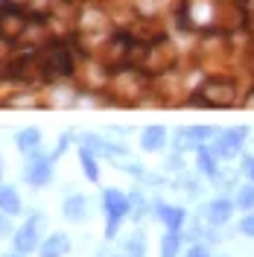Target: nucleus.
<instances>
[{
    "label": "nucleus",
    "mask_w": 254,
    "mask_h": 257,
    "mask_svg": "<svg viewBox=\"0 0 254 257\" xmlns=\"http://www.w3.org/2000/svg\"><path fill=\"white\" fill-rule=\"evenodd\" d=\"M102 213H105V240H114L126 216H132V199L120 187L102 190Z\"/></svg>",
    "instance_id": "f257e3e1"
},
{
    "label": "nucleus",
    "mask_w": 254,
    "mask_h": 257,
    "mask_svg": "<svg viewBox=\"0 0 254 257\" xmlns=\"http://www.w3.org/2000/svg\"><path fill=\"white\" fill-rule=\"evenodd\" d=\"M44 225H47V219H44V213H41V210L27 213L24 225H18V231L9 237V240H12V251H18V254H24V257L32 254V251H38Z\"/></svg>",
    "instance_id": "f03ea898"
},
{
    "label": "nucleus",
    "mask_w": 254,
    "mask_h": 257,
    "mask_svg": "<svg viewBox=\"0 0 254 257\" xmlns=\"http://www.w3.org/2000/svg\"><path fill=\"white\" fill-rule=\"evenodd\" d=\"M53 176H56V158L47 155L44 149H41L38 155L27 158V164H24V181H27L30 187H35V190L47 187L50 181H53Z\"/></svg>",
    "instance_id": "7ed1b4c3"
},
{
    "label": "nucleus",
    "mask_w": 254,
    "mask_h": 257,
    "mask_svg": "<svg viewBox=\"0 0 254 257\" xmlns=\"http://www.w3.org/2000/svg\"><path fill=\"white\" fill-rule=\"evenodd\" d=\"M245 138H248V128L245 126H237V128H228V132H219L216 135V141L210 144V149L216 152V158L219 161H231L242 155V144H245Z\"/></svg>",
    "instance_id": "20e7f679"
},
{
    "label": "nucleus",
    "mask_w": 254,
    "mask_h": 257,
    "mask_svg": "<svg viewBox=\"0 0 254 257\" xmlns=\"http://www.w3.org/2000/svg\"><path fill=\"white\" fill-rule=\"evenodd\" d=\"M216 128L213 126H184L175 132V141H178V152L181 149H199V146H207L210 141H216Z\"/></svg>",
    "instance_id": "39448f33"
},
{
    "label": "nucleus",
    "mask_w": 254,
    "mask_h": 257,
    "mask_svg": "<svg viewBox=\"0 0 254 257\" xmlns=\"http://www.w3.org/2000/svg\"><path fill=\"white\" fill-rule=\"evenodd\" d=\"M234 210H237L234 199H225V196H219V199H213V202H207V205H205V210H202V219H205L210 228H219V225L231 222Z\"/></svg>",
    "instance_id": "423d86ee"
},
{
    "label": "nucleus",
    "mask_w": 254,
    "mask_h": 257,
    "mask_svg": "<svg viewBox=\"0 0 254 257\" xmlns=\"http://www.w3.org/2000/svg\"><path fill=\"white\" fill-rule=\"evenodd\" d=\"M152 213L167 231H181L187 222V210L178 208V205H170V202H152Z\"/></svg>",
    "instance_id": "0eeeda50"
},
{
    "label": "nucleus",
    "mask_w": 254,
    "mask_h": 257,
    "mask_svg": "<svg viewBox=\"0 0 254 257\" xmlns=\"http://www.w3.org/2000/svg\"><path fill=\"white\" fill-rule=\"evenodd\" d=\"M82 146H88L94 155H99V158H123L129 149L123 144H114V141H105L102 135H94V132H88V135H82L79 138Z\"/></svg>",
    "instance_id": "6e6552de"
},
{
    "label": "nucleus",
    "mask_w": 254,
    "mask_h": 257,
    "mask_svg": "<svg viewBox=\"0 0 254 257\" xmlns=\"http://www.w3.org/2000/svg\"><path fill=\"white\" fill-rule=\"evenodd\" d=\"M88 210H91V202H88V196H82V193H70L67 199L62 202V216L67 222H85L88 219Z\"/></svg>",
    "instance_id": "1a4fd4ad"
},
{
    "label": "nucleus",
    "mask_w": 254,
    "mask_h": 257,
    "mask_svg": "<svg viewBox=\"0 0 254 257\" xmlns=\"http://www.w3.org/2000/svg\"><path fill=\"white\" fill-rule=\"evenodd\" d=\"M41 144H44V138H41V132H38L35 126L21 128V132L15 135V146H18V152H21L24 158L38 155V152H41Z\"/></svg>",
    "instance_id": "9d476101"
},
{
    "label": "nucleus",
    "mask_w": 254,
    "mask_h": 257,
    "mask_svg": "<svg viewBox=\"0 0 254 257\" xmlns=\"http://www.w3.org/2000/svg\"><path fill=\"white\" fill-rule=\"evenodd\" d=\"M67 251H70V237L62 234V231L47 234L41 240V245H38V257H64Z\"/></svg>",
    "instance_id": "9b49d317"
},
{
    "label": "nucleus",
    "mask_w": 254,
    "mask_h": 257,
    "mask_svg": "<svg viewBox=\"0 0 254 257\" xmlns=\"http://www.w3.org/2000/svg\"><path fill=\"white\" fill-rule=\"evenodd\" d=\"M196 167H199V173L210 181H216V178L222 176L219 173V158H216V152L210 149V146H199L196 149Z\"/></svg>",
    "instance_id": "f8f14e48"
},
{
    "label": "nucleus",
    "mask_w": 254,
    "mask_h": 257,
    "mask_svg": "<svg viewBox=\"0 0 254 257\" xmlns=\"http://www.w3.org/2000/svg\"><path fill=\"white\" fill-rule=\"evenodd\" d=\"M167 146V128L164 126H146L141 132V149L143 152H161Z\"/></svg>",
    "instance_id": "ddd939ff"
},
{
    "label": "nucleus",
    "mask_w": 254,
    "mask_h": 257,
    "mask_svg": "<svg viewBox=\"0 0 254 257\" xmlns=\"http://www.w3.org/2000/svg\"><path fill=\"white\" fill-rule=\"evenodd\" d=\"M0 210L9 213V216H18V213L24 210V202H21V196H18V187L0 184Z\"/></svg>",
    "instance_id": "4468645a"
},
{
    "label": "nucleus",
    "mask_w": 254,
    "mask_h": 257,
    "mask_svg": "<svg viewBox=\"0 0 254 257\" xmlns=\"http://www.w3.org/2000/svg\"><path fill=\"white\" fill-rule=\"evenodd\" d=\"M149 251V240L143 231H132L129 237H123V254L126 257H146Z\"/></svg>",
    "instance_id": "2eb2a0df"
},
{
    "label": "nucleus",
    "mask_w": 254,
    "mask_h": 257,
    "mask_svg": "<svg viewBox=\"0 0 254 257\" xmlns=\"http://www.w3.org/2000/svg\"><path fill=\"white\" fill-rule=\"evenodd\" d=\"M79 164H82V173H85V178L88 181H99V155H94L88 146L79 144Z\"/></svg>",
    "instance_id": "dca6fc26"
},
{
    "label": "nucleus",
    "mask_w": 254,
    "mask_h": 257,
    "mask_svg": "<svg viewBox=\"0 0 254 257\" xmlns=\"http://www.w3.org/2000/svg\"><path fill=\"white\" fill-rule=\"evenodd\" d=\"M129 199H132V219H135V222H141L143 216L152 210V202L146 199V193H143L141 187H135V190L129 193Z\"/></svg>",
    "instance_id": "f3484780"
},
{
    "label": "nucleus",
    "mask_w": 254,
    "mask_h": 257,
    "mask_svg": "<svg viewBox=\"0 0 254 257\" xmlns=\"http://www.w3.org/2000/svg\"><path fill=\"white\" fill-rule=\"evenodd\" d=\"M181 240H184L181 231H167L161 237V257H178L181 254Z\"/></svg>",
    "instance_id": "a211bd4d"
},
{
    "label": "nucleus",
    "mask_w": 254,
    "mask_h": 257,
    "mask_svg": "<svg viewBox=\"0 0 254 257\" xmlns=\"http://www.w3.org/2000/svg\"><path fill=\"white\" fill-rule=\"evenodd\" d=\"M234 205H237L239 210H254V181L239 187L237 196H234Z\"/></svg>",
    "instance_id": "6ab92c4d"
},
{
    "label": "nucleus",
    "mask_w": 254,
    "mask_h": 257,
    "mask_svg": "<svg viewBox=\"0 0 254 257\" xmlns=\"http://www.w3.org/2000/svg\"><path fill=\"white\" fill-rule=\"evenodd\" d=\"M120 170H123V173H129V176H135V178H141V181H146V176H149V173H146V167H143L141 161H135V164L129 161V164H123Z\"/></svg>",
    "instance_id": "aec40b11"
},
{
    "label": "nucleus",
    "mask_w": 254,
    "mask_h": 257,
    "mask_svg": "<svg viewBox=\"0 0 254 257\" xmlns=\"http://www.w3.org/2000/svg\"><path fill=\"white\" fill-rule=\"evenodd\" d=\"M12 234H15V228H12V216L0 210V240H3V237H12Z\"/></svg>",
    "instance_id": "412c9836"
},
{
    "label": "nucleus",
    "mask_w": 254,
    "mask_h": 257,
    "mask_svg": "<svg viewBox=\"0 0 254 257\" xmlns=\"http://www.w3.org/2000/svg\"><path fill=\"white\" fill-rule=\"evenodd\" d=\"M70 141H73V132H64L62 138H59V146H56V149H53L50 155H53V158H59V155H64V152H67V146H70Z\"/></svg>",
    "instance_id": "4be33fe9"
},
{
    "label": "nucleus",
    "mask_w": 254,
    "mask_h": 257,
    "mask_svg": "<svg viewBox=\"0 0 254 257\" xmlns=\"http://www.w3.org/2000/svg\"><path fill=\"white\" fill-rule=\"evenodd\" d=\"M184 257H213V254H210V248H207L205 242H193Z\"/></svg>",
    "instance_id": "5701e85b"
},
{
    "label": "nucleus",
    "mask_w": 254,
    "mask_h": 257,
    "mask_svg": "<svg viewBox=\"0 0 254 257\" xmlns=\"http://www.w3.org/2000/svg\"><path fill=\"white\" fill-rule=\"evenodd\" d=\"M239 231H242L245 237H254V213H248V216L239 222Z\"/></svg>",
    "instance_id": "b1692460"
},
{
    "label": "nucleus",
    "mask_w": 254,
    "mask_h": 257,
    "mask_svg": "<svg viewBox=\"0 0 254 257\" xmlns=\"http://www.w3.org/2000/svg\"><path fill=\"white\" fill-rule=\"evenodd\" d=\"M242 173L254 181V155H242Z\"/></svg>",
    "instance_id": "393cba45"
},
{
    "label": "nucleus",
    "mask_w": 254,
    "mask_h": 257,
    "mask_svg": "<svg viewBox=\"0 0 254 257\" xmlns=\"http://www.w3.org/2000/svg\"><path fill=\"white\" fill-rule=\"evenodd\" d=\"M0 184H3V158H0Z\"/></svg>",
    "instance_id": "a878e982"
},
{
    "label": "nucleus",
    "mask_w": 254,
    "mask_h": 257,
    "mask_svg": "<svg viewBox=\"0 0 254 257\" xmlns=\"http://www.w3.org/2000/svg\"><path fill=\"white\" fill-rule=\"evenodd\" d=\"M3 257H24V254H18V251H9V254H3Z\"/></svg>",
    "instance_id": "bb28decb"
},
{
    "label": "nucleus",
    "mask_w": 254,
    "mask_h": 257,
    "mask_svg": "<svg viewBox=\"0 0 254 257\" xmlns=\"http://www.w3.org/2000/svg\"><path fill=\"white\" fill-rule=\"evenodd\" d=\"M102 257H105V254H102ZM111 257H126V254H111Z\"/></svg>",
    "instance_id": "cd10ccee"
}]
</instances>
